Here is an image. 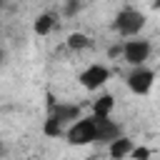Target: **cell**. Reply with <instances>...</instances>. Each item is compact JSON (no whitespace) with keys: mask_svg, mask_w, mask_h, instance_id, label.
Instances as JSON below:
<instances>
[{"mask_svg":"<svg viewBox=\"0 0 160 160\" xmlns=\"http://www.w3.org/2000/svg\"><path fill=\"white\" fill-rule=\"evenodd\" d=\"M65 135H68V142H70V145H90V142H95V138H98L95 118L90 115V118H80V120H75Z\"/></svg>","mask_w":160,"mask_h":160,"instance_id":"6da1fadb","label":"cell"},{"mask_svg":"<svg viewBox=\"0 0 160 160\" xmlns=\"http://www.w3.org/2000/svg\"><path fill=\"white\" fill-rule=\"evenodd\" d=\"M112 28H115L120 35L132 38V35H138V32L145 28V15L138 12V10H120L118 18H115V22H112Z\"/></svg>","mask_w":160,"mask_h":160,"instance_id":"7a4b0ae2","label":"cell"},{"mask_svg":"<svg viewBox=\"0 0 160 160\" xmlns=\"http://www.w3.org/2000/svg\"><path fill=\"white\" fill-rule=\"evenodd\" d=\"M148 55H150V42L148 40H128L122 45V58L132 68H140L148 60Z\"/></svg>","mask_w":160,"mask_h":160,"instance_id":"3957f363","label":"cell"},{"mask_svg":"<svg viewBox=\"0 0 160 160\" xmlns=\"http://www.w3.org/2000/svg\"><path fill=\"white\" fill-rule=\"evenodd\" d=\"M108 78H110V70L105 65H90L80 72V85L85 90H98L108 82Z\"/></svg>","mask_w":160,"mask_h":160,"instance_id":"277c9868","label":"cell"},{"mask_svg":"<svg viewBox=\"0 0 160 160\" xmlns=\"http://www.w3.org/2000/svg\"><path fill=\"white\" fill-rule=\"evenodd\" d=\"M152 80H155L152 70H148V68L140 65V68H132V72L128 75V88L132 92H138V95H145L152 88Z\"/></svg>","mask_w":160,"mask_h":160,"instance_id":"5b68a950","label":"cell"},{"mask_svg":"<svg viewBox=\"0 0 160 160\" xmlns=\"http://www.w3.org/2000/svg\"><path fill=\"white\" fill-rule=\"evenodd\" d=\"M95 118V115H92ZM95 128H98V138L95 142H112L120 138V125L112 122L110 118H95Z\"/></svg>","mask_w":160,"mask_h":160,"instance_id":"8992f818","label":"cell"},{"mask_svg":"<svg viewBox=\"0 0 160 160\" xmlns=\"http://www.w3.org/2000/svg\"><path fill=\"white\" fill-rule=\"evenodd\" d=\"M52 118L60 120V125H65V122H75V120H80V108H78V105H55Z\"/></svg>","mask_w":160,"mask_h":160,"instance_id":"52a82bcc","label":"cell"},{"mask_svg":"<svg viewBox=\"0 0 160 160\" xmlns=\"http://www.w3.org/2000/svg\"><path fill=\"white\" fill-rule=\"evenodd\" d=\"M132 152V140L130 138H118V140H112L110 142V158L112 160H122L125 155H130Z\"/></svg>","mask_w":160,"mask_h":160,"instance_id":"ba28073f","label":"cell"},{"mask_svg":"<svg viewBox=\"0 0 160 160\" xmlns=\"http://www.w3.org/2000/svg\"><path fill=\"white\" fill-rule=\"evenodd\" d=\"M112 105H115L112 95H100V98L92 102V115H95V118H110Z\"/></svg>","mask_w":160,"mask_h":160,"instance_id":"9c48e42d","label":"cell"},{"mask_svg":"<svg viewBox=\"0 0 160 160\" xmlns=\"http://www.w3.org/2000/svg\"><path fill=\"white\" fill-rule=\"evenodd\" d=\"M32 28H35V32H38V35H48V32L55 28V18L45 12V15H40V18L35 20V25H32Z\"/></svg>","mask_w":160,"mask_h":160,"instance_id":"30bf717a","label":"cell"},{"mask_svg":"<svg viewBox=\"0 0 160 160\" xmlns=\"http://www.w3.org/2000/svg\"><path fill=\"white\" fill-rule=\"evenodd\" d=\"M68 48L70 50H85V48H90V38L82 35V32H72L68 38Z\"/></svg>","mask_w":160,"mask_h":160,"instance_id":"8fae6325","label":"cell"},{"mask_svg":"<svg viewBox=\"0 0 160 160\" xmlns=\"http://www.w3.org/2000/svg\"><path fill=\"white\" fill-rule=\"evenodd\" d=\"M42 132L45 135H50V138H60L62 135V125H60V120H55L52 115L45 120V125H42Z\"/></svg>","mask_w":160,"mask_h":160,"instance_id":"7c38bea8","label":"cell"},{"mask_svg":"<svg viewBox=\"0 0 160 160\" xmlns=\"http://www.w3.org/2000/svg\"><path fill=\"white\" fill-rule=\"evenodd\" d=\"M130 155H132V160H148L150 158V150L148 148H132Z\"/></svg>","mask_w":160,"mask_h":160,"instance_id":"4fadbf2b","label":"cell"},{"mask_svg":"<svg viewBox=\"0 0 160 160\" xmlns=\"http://www.w3.org/2000/svg\"><path fill=\"white\" fill-rule=\"evenodd\" d=\"M78 5H80V0H70V2H68V8H65V12H68V15H72V12L78 10Z\"/></svg>","mask_w":160,"mask_h":160,"instance_id":"5bb4252c","label":"cell"},{"mask_svg":"<svg viewBox=\"0 0 160 160\" xmlns=\"http://www.w3.org/2000/svg\"><path fill=\"white\" fill-rule=\"evenodd\" d=\"M120 52H122V48H120V45H115V48H110V55H112V58H115V55H120Z\"/></svg>","mask_w":160,"mask_h":160,"instance_id":"9a60e30c","label":"cell"},{"mask_svg":"<svg viewBox=\"0 0 160 160\" xmlns=\"http://www.w3.org/2000/svg\"><path fill=\"white\" fill-rule=\"evenodd\" d=\"M2 60H5V52H2V48H0V62H2Z\"/></svg>","mask_w":160,"mask_h":160,"instance_id":"2e32d148","label":"cell"},{"mask_svg":"<svg viewBox=\"0 0 160 160\" xmlns=\"http://www.w3.org/2000/svg\"><path fill=\"white\" fill-rule=\"evenodd\" d=\"M0 8H2V2H0Z\"/></svg>","mask_w":160,"mask_h":160,"instance_id":"e0dca14e","label":"cell"}]
</instances>
